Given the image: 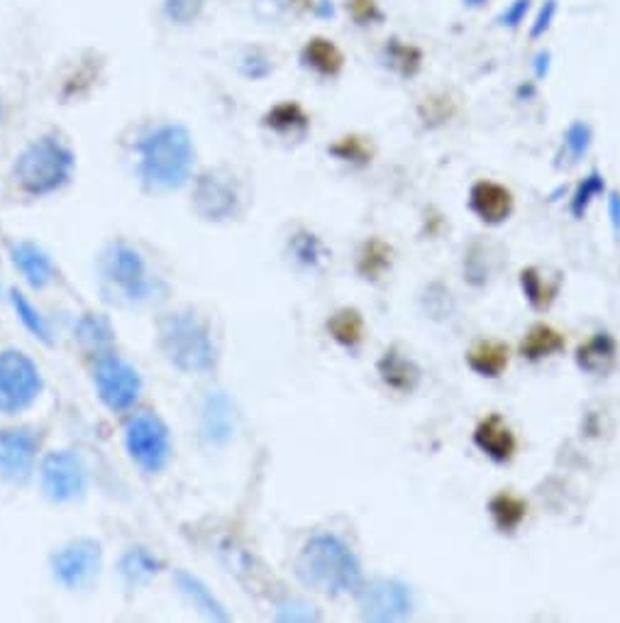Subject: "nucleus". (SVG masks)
Here are the masks:
<instances>
[{"label": "nucleus", "mask_w": 620, "mask_h": 623, "mask_svg": "<svg viewBox=\"0 0 620 623\" xmlns=\"http://www.w3.org/2000/svg\"><path fill=\"white\" fill-rule=\"evenodd\" d=\"M379 369L384 385H389L391 389L401 391V394H411V391L421 385V367L411 358H405L396 348L384 354L376 364Z\"/></svg>", "instance_id": "20"}, {"label": "nucleus", "mask_w": 620, "mask_h": 623, "mask_svg": "<svg viewBox=\"0 0 620 623\" xmlns=\"http://www.w3.org/2000/svg\"><path fill=\"white\" fill-rule=\"evenodd\" d=\"M411 589L399 580H374L360 587V611L364 621L389 623L401 621L411 613Z\"/></svg>", "instance_id": "11"}, {"label": "nucleus", "mask_w": 620, "mask_h": 623, "mask_svg": "<svg viewBox=\"0 0 620 623\" xmlns=\"http://www.w3.org/2000/svg\"><path fill=\"white\" fill-rule=\"evenodd\" d=\"M173 584H177V589L193 603V609H198L206 619L210 621L230 619V613L225 607H222V601L216 597V594H212V589L206 582L196 577V574H191L186 570H177L173 572Z\"/></svg>", "instance_id": "19"}, {"label": "nucleus", "mask_w": 620, "mask_h": 623, "mask_svg": "<svg viewBox=\"0 0 620 623\" xmlns=\"http://www.w3.org/2000/svg\"><path fill=\"white\" fill-rule=\"evenodd\" d=\"M11 260L23 280L37 291L47 289V286L56 280V267L52 257L37 243H30V239H21V243L11 245Z\"/></svg>", "instance_id": "15"}, {"label": "nucleus", "mask_w": 620, "mask_h": 623, "mask_svg": "<svg viewBox=\"0 0 620 623\" xmlns=\"http://www.w3.org/2000/svg\"><path fill=\"white\" fill-rule=\"evenodd\" d=\"M550 74V52H540L535 56V76L538 79H545Z\"/></svg>", "instance_id": "42"}, {"label": "nucleus", "mask_w": 620, "mask_h": 623, "mask_svg": "<svg viewBox=\"0 0 620 623\" xmlns=\"http://www.w3.org/2000/svg\"><path fill=\"white\" fill-rule=\"evenodd\" d=\"M206 8V0H164V15L173 25H191Z\"/></svg>", "instance_id": "34"}, {"label": "nucleus", "mask_w": 620, "mask_h": 623, "mask_svg": "<svg viewBox=\"0 0 620 623\" xmlns=\"http://www.w3.org/2000/svg\"><path fill=\"white\" fill-rule=\"evenodd\" d=\"M520 286H522V294H526L528 303L535 311H545L547 306L555 301V294L559 289V284L550 286L545 282V276H542L535 267H528V270L520 272Z\"/></svg>", "instance_id": "30"}, {"label": "nucleus", "mask_w": 620, "mask_h": 623, "mask_svg": "<svg viewBox=\"0 0 620 623\" xmlns=\"http://www.w3.org/2000/svg\"><path fill=\"white\" fill-rule=\"evenodd\" d=\"M296 574L306 587L325 594L360 592L364 584L360 560L335 533L310 535L296 558Z\"/></svg>", "instance_id": "2"}, {"label": "nucleus", "mask_w": 620, "mask_h": 623, "mask_svg": "<svg viewBox=\"0 0 620 623\" xmlns=\"http://www.w3.org/2000/svg\"><path fill=\"white\" fill-rule=\"evenodd\" d=\"M93 387L103 406L113 414L130 411L142 394L140 372L115 352H105L93 362Z\"/></svg>", "instance_id": "8"}, {"label": "nucleus", "mask_w": 620, "mask_h": 623, "mask_svg": "<svg viewBox=\"0 0 620 623\" xmlns=\"http://www.w3.org/2000/svg\"><path fill=\"white\" fill-rule=\"evenodd\" d=\"M11 303H13V309L17 313V319H21V323L35 335L37 340L44 342V345L54 342L50 323H47L42 311L37 309V306L30 299H27L23 291H11Z\"/></svg>", "instance_id": "28"}, {"label": "nucleus", "mask_w": 620, "mask_h": 623, "mask_svg": "<svg viewBox=\"0 0 620 623\" xmlns=\"http://www.w3.org/2000/svg\"><path fill=\"white\" fill-rule=\"evenodd\" d=\"M276 619L279 621H290V623H308V621H318L321 619V613L315 611V607H310V603L300 601V599H286L276 603Z\"/></svg>", "instance_id": "35"}, {"label": "nucleus", "mask_w": 620, "mask_h": 623, "mask_svg": "<svg viewBox=\"0 0 620 623\" xmlns=\"http://www.w3.org/2000/svg\"><path fill=\"white\" fill-rule=\"evenodd\" d=\"M464 5H467V8H481V5H487V0H464Z\"/></svg>", "instance_id": "43"}, {"label": "nucleus", "mask_w": 620, "mask_h": 623, "mask_svg": "<svg viewBox=\"0 0 620 623\" xmlns=\"http://www.w3.org/2000/svg\"><path fill=\"white\" fill-rule=\"evenodd\" d=\"M474 445H477L483 455L491 457L493 463H508L516 455V436L511 433L499 414H491L481 420L474 430Z\"/></svg>", "instance_id": "17"}, {"label": "nucleus", "mask_w": 620, "mask_h": 623, "mask_svg": "<svg viewBox=\"0 0 620 623\" xmlns=\"http://www.w3.org/2000/svg\"><path fill=\"white\" fill-rule=\"evenodd\" d=\"M608 216H610V225H613V233L620 235V194L618 191H610L608 194Z\"/></svg>", "instance_id": "41"}, {"label": "nucleus", "mask_w": 620, "mask_h": 623, "mask_svg": "<svg viewBox=\"0 0 620 623\" xmlns=\"http://www.w3.org/2000/svg\"><path fill=\"white\" fill-rule=\"evenodd\" d=\"M303 64L323 76H337L343 69L345 60L343 52L337 50L331 40H325V37H313V40H308V44L303 47Z\"/></svg>", "instance_id": "24"}, {"label": "nucleus", "mask_w": 620, "mask_h": 623, "mask_svg": "<svg viewBox=\"0 0 620 623\" xmlns=\"http://www.w3.org/2000/svg\"><path fill=\"white\" fill-rule=\"evenodd\" d=\"M125 447H128L130 459L142 472L157 475L171 459L169 428L152 411L134 414L125 426Z\"/></svg>", "instance_id": "7"}, {"label": "nucleus", "mask_w": 620, "mask_h": 623, "mask_svg": "<svg viewBox=\"0 0 620 623\" xmlns=\"http://www.w3.org/2000/svg\"><path fill=\"white\" fill-rule=\"evenodd\" d=\"M40 438L30 428L0 430V479L11 484H23L35 472Z\"/></svg>", "instance_id": "12"}, {"label": "nucleus", "mask_w": 620, "mask_h": 623, "mask_svg": "<svg viewBox=\"0 0 620 623\" xmlns=\"http://www.w3.org/2000/svg\"><path fill=\"white\" fill-rule=\"evenodd\" d=\"M159 350L171 367L186 374L216 369L218 345L208 321L196 311H173L159 323Z\"/></svg>", "instance_id": "3"}, {"label": "nucleus", "mask_w": 620, "mask_h": 623, "mask_svg": "<svg viewBox=\"0 0 620 623\" xmlns=\"http://www.w3.org/2000/svg\"><path fill=\"white\" fill-rule=\"evenodd\" d=\"M561 348H565V338H561L555 328H550V325H545V323L532 325L526 338H522V342H520L522 358L530 360V362L545 360V358H550V354L559 352Z\"/></svg>", "instance_id": "26"}, {"label": "nucleus", "mask_w": 620, "mask_h": 623, "mask_svg": "<svg viewBox=\"0 0 620 623\" xmlns=\"http://www.w3.org/2000/svg\"><path fill=\"white\" fill-rule=\"evenodd\" d=\"M99 280L111 299L128 306L147 303L154 294V276L147 262L140 249L128 243H113L103 249L99 257Z\"/></svg>", "instance_id": "5"}, {"label": "nucleus", "mask_w": 620, "mask_h": 623, "mask_svg": "<svg viewBox=\"0 0 620 623\" xmlns=\"http://www.w3.org/2000/svg\"><path fill=\"white\" fill-rule=\"evenodd\" d=\"M235 406L232 401L222 394V391H210V397L203 404L201 414V433L212 445L228 443L235 433Z\"/></svg>", "instance_id": "16"}, {"label": "nucleus", "mask_w": 620, "mask_h": 623, "mask_svg": "<svg viewBox=\"0 0 620 623\" xmlns=\"http://www.w3.org/2000/svg\"><path fill=\"white\" fill-rule=\"evenodd\" d=\"M467 364L479 377L496 379L508 367V348L496 340H481L469 350Z\"/></svg>", "instance_id": "23"}, {"label": "nucleus", "mask_w": 620, "mask_h": 623, "mask_svg": "<svg viewBox=\"0 0 620 623\" xmlns=\"http://www.w3.org/2000/svg\"><path fill=\"white\" fill-rule=\"evenodd\" d=\"M530 3L532 0H513L506 11L496 17V23L501 27H508V30H516V27H520V23L526 21V15L530 11Z\"/></svg>", "instance_id": "39"}, {"label": "nucleus", "mask_w": 620, "mask_h": 623, "mask_svg": "<svg viewBox=\"0 0 620 623\" xmlns=\"http://www.w3.org/2000/svg\"><path fill=\"white\" fill-rule=\"evenodd\" d=\"M350 13L360 25H372L379 23L384 13L376 0H350Z\"/></svg>", "instance_id": "36"}, {"label": "nucleus", "mask_w": 620, "mask_h": 623, "mask_svg": "<svg viewBox=\"0 0 620 623\" xmlns=\"http://www.w3.org/2000/svg\"><path fill=\"white\" fill-rule=\"evenodd\" d=\"M555 15H557V0H545L535 15V23L530 27L532 40H540V37L550 30L552 23H555Z\"/></svg>", "instance_id": "38"}, {"label": "nucleus", "mask_w": 620, "mask_h": 623, "mask_svg": "<svg viewBox=\"0 0 620 623\" xmlns=\"http://www.w3.org/2000/svg\"><path fill=\"white\" fill-rule=\"evenodd\" d=\"M159 570H162V560L152 550L142 548V545H134V548L125 550L118 562L120 577L130 589L144 587L150 580L157 577Z\"/></svg>", "instance_id": "22"}, {"label": "nucleus", "mask_w": 620, "mask_h": 623, "mask_svg": "<svg viewBox=\"0 0 620 623\" xmlns=\"http://www.w3.org/2000/svg\"><path fill=\"white\" fill-rule=\"evenodd\" d=\"M469 208L483 223L501 225L513 213V194L496 181L481 179L469 191Z\"/></svg>", "instance_id": "14"}, {"label": "nucleus", "mask_w": 620, "mask_h": 623, "mask_svg": "<svg viewBox=\"0 0 620 623\" xmlns=\"http://www.w3.org/2000/svg\"><path fill=\"white\" fill-rule=\"evenodd\" d=\"M591 140H594V132H591L589 125L584 120H574L567 128L565 138H561V155H559V167H574L581 159L586 157V152L591 147Z\"/></svg>", "instance_id": "29"}, {"label": "nucleus", "mask_w": 620, "mask_h": 623, "mask_svg": "<svg viewBox=\"0 0 620 623\" xmlns=\"http://www.w3.org/2000/svg\"><path fill=\"white\" fill-rule=\"evenodd\" d=\"M103 568V548L93 538H76L52 555V577L66 589H86Z\"/></svg>", "instance_id": "10"}, {"label": "nucleus", "mask_w": 620, "mask_h": 623, "mask_svg": "<svg viewBox=\"0 0 620 623\" xmlns=\"http://www.w3.org/2000/svg\"><path fill=\"white\" fill-rule=\"evenodd\" d=\"M384 60L391 69L403 76V79H413L423 69V52L415 44L401 42V40H389L384 47Z\"/></svg>", "instance_id": "27"}, {"label": "nucleus", "mask_w": 620, "mask_h": 623, "mask_svg": "<svg viewBox=\"0 0 620 623\" xmlns=\"http://www.w3.org/2000/svg\"><path fill=\"white\" fill-rule=\"evenodd\" d=\"M42 394L40 367L21 350L0 352V416L30 408Z\"/></svg>", "instance_id": "6"}, {"label": "nucleus", "mask_w": 620, "mask_h": 623, "mask_svg": "<svg viewBox=\"0 0 620 623\" xmlns=\"http://www.w3.org/2000/svg\"><path fill=\"white\" fill-rule=\"evenodd\" d=\"M240 194L225 171H206L193 189V208L206 220H228L237 213Z\"/></svg>", "instance_id": "13"}, {"label": "nucleus", "mask_w": 620, "mask_h": 623, "mask_svg": "<svg viewBox=\"0 0 620 623\" xmlns=\"http://www.w3.org/2000/svg\"><path fill=\"white\" fill-rule=\"evenodd\" d=\"M331 333L335 340H340L345 348H354L362 340V319L357 311H340L331 321Z\"/></svg>", "instance_id": "33"}, {"label": "nucleus", "mask_w": 620, "mask_h": 623, "mask_svg": "<svg viewBox=\"0 0 620 623\" xmlns=\"http://www.w3.org/2000/svg\"><path fill=\"white\" fill-rule=\"evenodd\" d=\"M425 309H428V313H432L435 319H444V315H450L452 313L450 291L440 284V294H435V284H432L428 294H425Z\"/></svg>", "instance_id": "37"}, {"label": "nucleus", "mask_w": 620, "mask_h": 623, "mask_svg": "<svg viewBox=\"0 0 620 623\" xmlns=\"http://www.w3.org/2000/svg\"><path fill=\"white\" fill-rule=\"evenodd\" d=\"M574 358L581 372L591 374V377H604V374L616 367L618 345L613 340V335L596 333L594 338L586 340L584 345H579Z\"/></svg>", "instance_id": "18"}, {"label": "nucleus", "mask_w": 620, "mask_h": 623, "mask_svg": "<svg viewBox=\"0 0 620 623\" xmlns=\"http://www.w3.org/2000/svg\"><path fill=\"white\" fill-rule=\"evenodd\" d=\"M294 252L300 262L315 264L318 257H321V243L313 235H298L294 243Z\"/></svg>", "instance_id": "40"}, {"label": "nucleus", "mask_w": 620, "mask_h": 623, "mask_svg": "<svg viewBox=\"0 0 620 623\" xmlns=\"http://www.w3.org/2000/svg\"><path fill=\"white\" fill-rule=\"evenodd\" d=\"M489 514L501 533H516L526 519L528 504L508 492H501L489 502Z\"/></svg>", "instance_id": "25"}, {"label": "nucleus", "mask_w": 620, "mask_h": 623, "mask_svg": "<svg viewBox=\"0 0 620 623\" xmlns=\"http://www.w3.org/2000/svg\"><path fill=\"white\" fill-rule=\"evenodd\" d=\"M76 169L74 152L60 138H40L15 161V179L30 196H52L69 184Z\"/></svg>", "instance_id": "4"}, {"label": "nucleus", "mask_w": 620, "mask_h": 623, "mask_svg": "<svg viewBox=\"0 0 620 623\" xmlns=\"http://www.w3.org/2000/svg\"><path fill=\"white\" fill-rule=\"evenodd\" d=\"M606 191V181L598 171H591L584 179L579 181V186L574 191V196L569 200V210L574 218H584L589 206L594 204V198H598Z\"/></svg>", "instance_id": "31"}, {"label": "nucleus", "mask_w": 620, "mask_h": 623, "mask_svg": "<svg viewBox=\"0 0 620 623\" xmlns=\"http://www.w3.org/2000/svg\"><path fill=\"white\" fill-rule=\"evenodd\" d=\"M267 125L276 132H286V135L290 132V135H294L296 130L308 128V118L296 103H281L267 115Z\"/></svg>", "instance_id": "32"}, {"label": "nucleus", "mask_w": 620, "mask_h": 623, "mask_svg": "<svg viewBox=\"0 0 620 623\" xmlns=\"http://www.w3.org/2000/svg\"><path fill=\"white\" fill-rule=\"evenodd\" d=\"M193 159V138L179 122L157 125L138 142V174L152 191L181 189L191 177Z\"/></svg>", "instance_id": "1"}, {"label": "nucleus", "mask_w": 620, "mask_h": 623, "mask_svg": "<svg viewBox=\"0 0 620 623\" xmlns=\"http://www.w3.org/2000/svg\"><path fill=\"white\" fill-rule=\"evenodd\" d=\"M74 335L81 342V348L89 350L93 358H101V354L113 352L115 348L113 325L99 313H83L74 325Z\"/></svg>", "instance_id": "21"}, {"label": "nucleus", "mask_w": 620, "mask_h": 623, "mask_svg": "<svg viewBox=\"0 0 620 623\" xmlns=\"http://www.w3.org/2000/svg\"><path fill=\"white\" fill-rule=\"evenodd\" d=\"M40 486L54 504H72L89 489V469L72 450H54L40 465Z\"/></svg>", "instance_id": "9"}]
</instances>
